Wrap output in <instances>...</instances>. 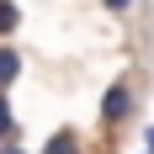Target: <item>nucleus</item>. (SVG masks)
Here are the masks:
<instances>
[{"label": "nucleus", "mask_w": 154, "mask_h": 154, "mask_svg": "<svg viewBox=\"0 0 154 154\" xmlns=\"http://www.w3.org/2000/svg\"><path fill=\"white\" fill-rule=\"evenodd\" d=\"M143 143H149V149H154V128H143Z\"/></svg>", "instance_id": "6e6552de"}, {"label": "nucleus", "mask_w": 154, "mask_h": 154, "mask_svg": "<svg viewBox=\"0 0 154 154\" xmlns=\"http://www.w3.org/2000/svg\"><path fill=\"white\" fill-rule=\"evenodd\" d=\"M149 154H154V149H149Z\"/></svg>", "instance_id": "1a4fd4ad"}, {"label": "nucleus", "mask_w": 154, "mask_h": 154, "mask_svg": "<svg viewBox=\"0 0 154 154\" xmlns=\"http://www.w3.org/2000/svg\"><path fill=\"white\" fill-rule=\"evenodd\" d=\"M21 80V48H11V37L0 43V91H11Z\"/></svg>", "instance_id": "f03ea898"}, {"label": "nucleus", "mask_w": 154, "mask_h": 154, "mask_svg": "<svg viewBox=\"0 0 154 154\" xmlns=\"http://www.w3.org/2000/svg\"><path fill=\"white\" fill-rule=\"evenodd\" d=\"M128 112H133V80H112L101 96V128H117Z\"/></svg>", "instance_id": "f257e3e1"}, {"label": "nucleus", "mask_w": 154, "mask_h": 154, "mask_svg": "<svg viewBox=\"0 0 154 154\" xmlns=\"http://www.w3.org/2000/svg\"><path fill=\"white\" fill-rule=\"evenodd\" d=\"M16 27H21V5H16V0H0V43H5Z\"/></svg>", "instance_id": "20e7f679"}, {"label": "nucleus", "mask_w": 154, "mask_h": 154, "mask_svg": "<svg viewBox=\"0 0 154 154\" xmlns=\"http://www.w3.org/2000/svg\"><path fill=\"white\" fill-rule=\"evenodd\" d=\"M43 154H85V143H80V128H59V133L43 143Z\"/></svg>", "instance_id": "7ed1b4c3"}, {"label": "nucleus", "mask_w": 154, "mask_h": 154, "mask_svg": "<svg viewBox=\"0 0 154 154\" xmlns=\"http://www.w3.org/2000/svg\"><path fill=\"white\" fill-rule=\"evenodd\" d=\"M0 154H27V149H21L16 138H5V143H0Z\"/></svg>", "instance_id": "0eeeda50"}, {"label": "nucleus", "mask_w": 154, "mask_h": 154, "mask_svg": "<svg viewBox=\"0 0 154 154\" xmlns=\"http://www.w3.org/2000/svg\"><path fill=\"white\" fill-rule=\"evenodd\" d=\"M5 138H16V112H11V101H5V91H0V143Z\"/></svg>", "instance_id": "39448f33"}, {"label": "nucleus", "mask_w": 154, "mask_h": 154, "mask_svg": "<svg viewBox=\"0 0 154 154\" xmlns=\"http://www.w3.org/2000/svg\"><path fill=\"white\" fill-rule=\"evenodd\" d=\"M101 5H106L112 16H128V11H133V0H101Z\"/></svg>", "instance_id": "423d86ee"}]
</instances>
